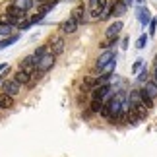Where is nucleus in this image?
Returning <instances> with one entry per match:
<instances>
[{"mask_svg":"<svg viewBox=\"0 0 157 157\" xmlns=\"http://www.w3.org/2000/svg\"><path fill=\"white\" fill-rule=\"evenodd\" d=\"M109 107H111V118L117 117L120 111H124V109L128 107V105H126V93H122V91L114 93V97L109 101Z\"/></svg>","mask_w":157,"mask_h":157,"instance_id":"nucleus-1","label":"nucleus"},{"mask_svg":"<svg viewBox=\"0 0 157 157\" xmlns=\"http://www.w3.org/2000/svg\"><path fill=\"white\" fill-rule=\"evenodd\" d=\"M142 101H144V93H142V89L130 91V103H142Z\"/></svg>","mask_w":157,"mask_h":157,"instance_id":"nucleus-20","label":"nucleus"},{"mask_svg":"<svg viewBox=\"0 0 157 157\" xmlns=\"http://www.w3.org/2000/svg\"><path fill=\"white\" fill-rule=\"evenodd\" d=\"M78 25H80V23H78L74 17H68V20H66L64 23H62V33H68V35H72V33H76L78 31Z\"/></svg>","mask_w":157,"mask_h":157,"instance_id":"nucleus-10","label":"nucleus"},{"mask_svg":"<svg viewBox=\"0 0 157 157\" xmlns=\"http://www.w3.org/2000/svg\"><path fill=\"white\" fill-rule=\"evenodd\" d=\"M14 80L16 82H20L21 86H29V80H31V72H25V70H17L16 72V76H14Z\"/></svg>","mask_w":157,"mask_h":157,"instance_id":"nucleus-12","label":"nucleus"},{"mask_svg":"<svg viewBox=\"0 0 157 157\" xmlns=\"http://www.w3.org/2000/svg\"><path fill=\"white\" fill-rule=\"evenodd\" d=\"M14 6H17V8H21V10H31V6H33V0H14L12 2Z\"/></svg>","mask_w":157,"mask_h":157,"instance_id":"nucleus-19","label":"nucleus"},{"mask_svg":"<svg viewBox=\"0 0 157 157\" xmlns=\"http://www.w3.org/2000/svg\"><path fill=\"white\" fill-rule=\"evenodd\" d=\"M113 58H117V52L111 51V49H105V52L97 58V68H99V70H101V68H105V66L111 62Z\"/></svg>","mask_w":157,"mask_h":157,"instance_id":"nucleus-5","label":"nucleus"},{"mask_svg":"<svg viewBox=\"0 0 157 157\" xmlns=\"http://www.w3.org/2000/svg\"><path fill=\"white\" fill-rule=\"evenodd\" d=\"M142 66H144V60H142V58H138L136 62L132 64V72H140V70H142Z\"/></svg>","mask_w":157,"mask_h":157,"instance_id":"nucleus-27","label":"nucleus"},{"mask_svg":"<svg viewBox=\"0 0 157 157\" xmlns=\"http://www.w3.org/2000/svg\"><path fill=\"white\" fill-rule=\"evenodd\" d=\"M124 2H126V4H128V6H132V2H134V0H124Z\"/></svg>","mask_w":157,"mask_h":157,"instance_id":"nucleus-34","label":"nucleus"},{"mask_svg":"<svg viewBox=\"0 0 157 157\" xmlns=\"http://www.w3.org/2000/svg\"><path fill=\"white\" fill-rule=\"evenodd\" d=\"M49 47H51V52L62 54V52H64V39H62V37H52L51 43H49Z\"/></svg>","mask_w":157,"mask_h":157,"instance_id":"nucleus-9","label":"nucleus"},{"mask_svg":"<svg viewBox=\"0 0 157 157\" xmlns=\"http://www.w3.org/2000/svg\"><path fill=\"white\" fill-rule=\"evenodd\" d=\"M124 27V23L122 21H114L113 25H109L107 27V31H105V37L107 39H114V37H118V33H120V29Z\"/></svg>","mask_w":157,"mask_h":157,"instance_id":"nucleus-8","label":"nucleus"},{"mask_svg":"<svg viewBox=\"0 0 157 157\" xmlns=\"http://www.w3.org/2000/svg\"><path fill=\"white\" fill-rule=\"evenodd\" d=\"M114 68H117V58H113L105 68H101V72H103V76H111L113 72H114Z\"/></svg>","mask_w":157,"mask_h":157,"instance_id":"nucleus-21","label":"nucleus"},{"mask_svg":"<svg viewBox=\"0 0 157 157\" xmlns=\"http://www.w3.org/2000/svg\"><path fill=\"white\" fill-rule=\"evenodd\" d=\"M33 54H35V56H37V58H41V56H43V54H45V47H39V49L35 51Z\"/></svg>","mask_w":157,"mask_h":157,"instance_id":"nucleus-30","label":"nucleus"},{"mask_svg":"<svg viewBox=\"0 0 157 157\" xmlns=\"http://www.w3.org/2000/svg\"><path fill=\"white\" fill-rule=\"evenodd\" d=\"M14 107V97L8 93H0V109H12Z\"/></svg>","mask_w":157,"mask_h":157,"instance_id":"nucleus-16","label":"nucleus"},{"mask_svg":"<svg viewBox=\"0 0 157 157\" xmlns=\"http://www.w3.org/2000/svg\"><path fill=\"white\" fill-rule=\"evenodd\" d=\"M37 4H45V2H49V0H35Z\"/></svg>","mask_w":157,"mask_h":157,"instance_id":"nucleus-32","label":"nucleus"},{"mask_svg":"<svg viewBox=\"0 0 157 157\" xmlns=\"http://www.w3.org/2000/svg\"><path fill=\"white\" fill-rule=\"evenodd\" d=\"M146 78H147V66H142L140 74H138V80H140V82H146Z\"/></svg>","mask_w":157,"mask_h":157,"instance_id":"nucleus-26","label":"nucleus"},{"mask_svg":"<svg viewBox=\"0 0 157 157\" xmlns=\"http://www.w3.org/2000/svg\"><path fill=\"white\" fill-rule=\"evenodd\" d=\"M103 105H105L103 99H91V113H101Z\"/></svg>","mask_w":157,"mask_h":157,"instance_id":"nucleus-23","label":"nucleus"},{"mask_svg":"<svg viewBox=\"0 0 157 157\" xmlns=\"http://www.w3.org/2000/svg\"><path fill=\"white\" fill-rule=\"evenodd\" d=\"M37 56L35 54H31V56H25L23 58V62L20 64V68L21 70H25V72H33V70H37Z\"/></svg>","mask_w":157,"mask_h":157,"instance_id":"nucleus-6","label":"nucleus"},{"mask_svg":"<svg viewBox=\"0 0 157 157\" xmlns=\"http://www.w3.org/2000/svg\"><path fill=\"white\" fill-rule=\"evenodd\" d=\"M146 45H147V35L146 33H144V35H140V39H138L136 41V49H146Z\"/></svg>","mask_w":157,"mask_h":157,"instance_id":"nucleus-25","label":"nucleus"},{"mask_svg":"<svg viewBox=\"0 0 157 157\" xmlns=\"http://www.w3.org/2000/svg\"><path fill=\"white\" fill-rule=\"evenodd\" d=\"M20 86H21L20 82H16V80H8V82H4V83H2V89H4V91L8 93V95L16 97V95L21 91V87H20Z\"/></svg>","mask_w":157,"mask_h":157,"instance_id":"nucleus-4","label":"nucleus"},{"mask_svg":"<svg viewBox=\"0 0 157 157\" xmlns=\"http://www.w3.org/2000/svg\"><path fill=\"white\" fill-rule=\"evenodd\" d=\"M8 12H10V14H12V16H14V17H16V21H17V25H20V23H21L23 20H25V10H21V8H17V6H14V4H12V6H10V8H8Z\"/></svg>","mask_w":157,"mask_h":157,"instance_id":"nucleus-13","label":"nucleus"},{"mask_svg":"<svg viewBox=\"0 0 157 157\" xmlns=\"http://www.w3.org/2000/svg\"><path fill=\"white\" fill-rule=\"evenodd\" d=\"M54 60H56V54H54V52H45L43 56L37 60V68L45 74V72H49L54 66Z\"/></svg>","mask_w":157,"mask_h":157,"instance_id":"nucleus-2","label":"nucleus"},{"mask_svg":"<svg viewBox=\"0 0 157 157\" xmlns=\"http://www.w3.org/2000/svg\"><path fill=\"white\" fill-rule=\"evenodd\" d=\"M2 70H8V66H6V64H0V72H2Z\"/></svg>","mask_w":157,"mask_h":157,"instance_id":"nucleus-31","label":"nucleus"},{"mask_svg":"<svg viewBox=\"0 0 157 157\" xmlns=\"http://www.w3.org/2000/svg\"><path fill=\"white\" fill-rule=\"evenodd\" d=\"M153 78H155V82H157V66H155V72H153Z\"/></svg>","mask_w":157,"mask_h":157,"instance_id":"nucleus-33","label":"nucleus"},{"mask_svg":"<svg viewBox=\"0 0 157 157\" xmlns=\"http://www.w3.org/2000/svg\"><path fill=\"white\" fill-rule=\"evenodd\" d=\"M0 35H6V37L12 35V25H10V23H2V21H0Z\"/></svg>","mask_w":157,"mask_h":157,"instance_id":"nucleus-24","label":"nucleus"},{"mask_svg":"<svg viewBox=\"0 0 157 157\" xmlns=\"http://www.w3.org/2000/svg\"><path fill=\"white\" fill-rule=\"evenodd\" d=\"M43 17H45V14H43V12H39L37 16H33V17H31V23H37V21H41Z\"/></svg>","mask_w":157,"mask_h":157,"instance_id":"nucleus-29","label":"nucleus"},{"mask_svg":"<svg viewBox=\"0 0 157 157\" xmlns=\"http://www.w3.org/2000/svg\"><path fill=\"white\" fill-rule=\"evenodd\" d=\"M109 93H111V86H109V83H101V86H97L93 89L91 99H105Z\"/></svg>","mask_w":157,"mask_h":157,"instance_id":"nucleus-7","label":"nucleus"},{"mask_svg":"<svg viewBox=\"0 0 157 157\" xmlns=\"http://www.w3.org/2000/svg\"><path fill=\"white\" fill-rule=\"evenodd\" d=\"M144 95H147V97L155 99L157 97V82H146V86H144Z\"/></svg>","mask_w":157,"mask_h":157,"instance_id":"nucleus-14","label":"nucleus"},{"mask_svg":"<svg viewBox=\"0 0 157 157\" xmlns=\"http://www.w3.org/2000/svg\"><path fill=\"white\" fill-rule=\"evenodd\" d=\"M20 39V35H10V37H6L0 41V49H6V47H10L12 43H16V41Z\"/></svg>","mask_w":157,"mask_h":157,"instance_id":"nucleus-22","label":"nucleus"},{"mask_svg":"<svg viewBox=\"0 0 157 157\" xmlns=\"http://www.w3.org/2000/svg\"><path fill=\"white\" fill-rule=\"evenodd\" d=\"M155 29H157V20H151V23H149V35H155Z\"/></svg>","mask_w":157,"mask_h":157,"instance_id":"nucleus-28","label":"nucleus"},{"mask_svg":"<svg viewBox=\"0 0 157 157\" xmlns=\"http://www.w3.org/2000/svg\"><path fill=\"white\" fill-rule=\"evenodd\" d=\"M138 2H144V0H138Z\"/></svg>","mask_w":157,"mask_h":157,"instance_id":"nucleus-35","label":"nucleus"},{"mask_svg":"<svg viewBox=\"0 0 157 157\" xmlns=\"http://www.w3.org/2000/svg\"><path fill=\"white\" fill-rule=\"evenodd\" d=\"M126 111H128V122H132V124L142 122V117H140V113H138V107H136L134 103H130Z\"/></svg>","mask_w":157,"mask_h":157,"instance_id":"nucleus-11","label":"nucleus"},{"mask_svg":"<svg viewBox=\"0 0 157 157\" xmlns=\"http://www.w3.org/2000/svg\"><path fill=\"white\" fill-rule=\"evenodd\" d=\"M86 8H83V6H78V8H74L72 10V17H74V20L78 21V23H82L83 20H86Z\"/></svg>","mask_w":157,"mask_h":157,"instance_id":"nucleus-17","label":"nucleus"},{"mask_svg":"<svg viewBox=\"0 0 157 157\" xmlns=\"http://www.w3.org/2000/svg\"><path fill=\"white\" fill-rule=\"evenodd\" d=\"M126 10H128V4H126L124 0H117V2H113V14L114 16H124Z\"/></svg>","mask_w":157,"mask_h":157,"instance_id":"nucleus-15","label":"nucleus"},{"mask_svg":"<svg viewBox=\"0 0 157 157\" xmlns=\"http://www.w3.org/2000/svg\"><path fill=\"white\" fill-rule=\"evenodd\" d=\"M138 17H140V21H142L144 27H146L147 23H151V16H149L147 8H140V12H138Z\"/></svg>","mask_w":157,"mask_h":157,"instance_id":"nucleus-18","label":"nucleus"},{"mask_svg":"<svg viewBox=\"0 0 157 157\" xmlns=\"http://www.w3.org/2000/svg\"><path fill=\"white\" fill-rule=\"evenodd\" d=\"M105 8H107V0H89V10H91L93 17H101L99 14H103Z\"/></svg>","mask_w":157,"mask_h":157,"instance_id":"nucleus-3","label":"nucleus"}]
</instances>
